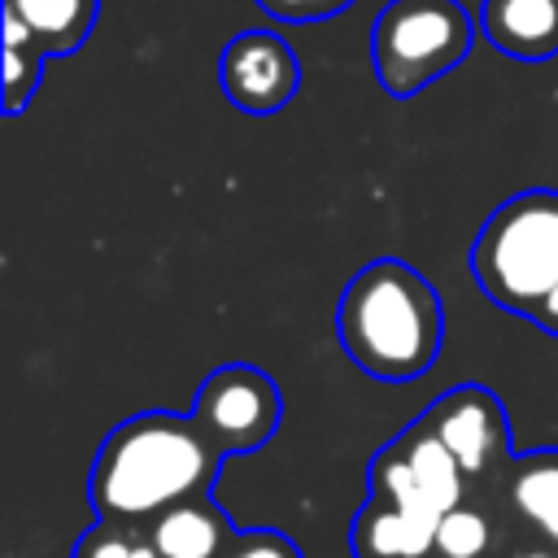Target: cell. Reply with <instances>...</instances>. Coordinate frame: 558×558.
<instances>
[{
	"label": "cell",
	"mask_w": 558,
	"mask_h": 558,
	"mask_svg": "<svg viewBox=\"0 0 558 558\" xmlns=\"http://www.w3.org/2000/svg\"><path fill=\"white\" fill-rule=\"evenodd\" d=\"M222 462L227 453L196 427L192 414L144 410L100 440L87 497L96 519L144 527L170 506L214 493Z\"/></svg>",
	"instance_id": "6da1fadb"
},
{
	"label": "cell",
	"mask_w": 558,
	"mask_h": 558,
	"mask_svg": "<svg viewBox=\"0 0 558 558\" xmlns=\"http://www.w3.org/2000/svg\"><path fill=\"white\" fill-rule=\"evenodd\" d=\"M336 336L344 357L384 384H405L432 371L445 340V305L432 279L401 257L366 262L340 292Z\"/></svg>",
	"instance_id": "7a4b0ae2"
},
{
	"label": "cell",
	"mask_w": 558,
	"mask_h": 558,
	"mask_svg": "<svg viewBox=\"0 0 558 558\" xmlns=\"http://www.w3.org/2000/svg\"><path fill=\"white\" fill-rule=\"evenodd\" d=\"M471 275L493 305L527 318L558 288V192L527 187L501 201L475 231Z\"/></svg>",
	"instance_id": "3957f363"
},
{
	"label": "cell",
	"mask_w": 558,
	"mask_h": 558,
	"mask_svg": "<svg viewBox=\"0 0 558 558\" xmlns=\"http://www.w3.org/2000/svg\"><path fill=\"white\" fill-rule=\"evenodd\" d=\"M475 22L458 0H388L371 31L375 78L405 100L466 61Z\"/></svg>",
	"instance_id": "277c9868"
},
{
	"label": "cell",
	"mask_w": 558,
	"mask_h": 558,
	"mask_svg": "<svg viewBox=\"0 0 558 558\" xmlns=\"http://www.w3.org/2000/svg\"><path fill=\"white\" fill-rule=\"evenodd\" d=\"M192 418L227 458H240V453H257L279 432L283 397L262 366L227 362L209 371L205 384L196 388Z\"/></svg>",
	"instance_id": "5b68a950"
},
{
	"label": "cell",
	"mask_w": 558,
	"mask_h": 558,
	"mask_svg": "<svg viewBox=\"0 0 558 558\" xmlns=\"http://www.w3.org/2000/svg\"><path fill=\"white\" fill-rule=\"evenodd\" d=\"M418 418L449 445V453L458 458L466 480H484L493 471H506L514 458L506 405L484 384H458V388L440 392Z\"/></svg>",
	"instance_id": "8992f818"
},
{
	"label": "cell",
	"mask_w": 558,
	"mask_h": 558,
	"mask_svg": "<svg viewBox=\"0 0 558 558\" xmlns=\"http://www.w3.org/2000/svg\"><path fill=\"white\" fill-rule=\"evenodd\" d=\"M218 78L227 100L240 113H279L292 105L296 87H301V61L288 48L283 35L270 31H240L218 61Z\"/></svg>",
	"instance_id": "52a82bcc"
},
{
	"label": "cell",
	"mask_w": 558,
	"mask_h": 558,
	"mask_svg": "<svg viewBox=\"0 0 558 558\" xmlns=\"http://www.w3.org/2000/svg\"><path fill=\"white\" fill-rule=\"evenodd\" d=\"M480 26L488 44L514 61H545L558 52V0H484Z\"/></svg>",
	"instance_id": "ba28073f"
},
{
	"label": "cell",
	"mask_w": 558,
	"mask_h": 558,
	"mask_svg": "<svg viewBox=\"0 0 558 558\" xmlns=\"http://www.w3.org/2000/svg\"><path fill=\"white\" fill-rule=\"evenodd\" d=\"M148 541L157 545L161 558H222L235 541L222 506L205 493L192 501L170 506L148 523Z\"/></svg>",
	"instance_id": "9c48e42d"
},
{
	"label": "cell",
	"mask_w": 558,
	"mask_h": 558,
	"mask_svg": "<svg viewBox=\"0 0 558 558\" xmlns=\"http://www.w3.org/2000/svg\"><path fill=\"white\" fill-rule=\"evenodd\" d=\"M506 501L545 545L558 549V449L514 453L506 466Z\"/></svg>",
	"instance_id": "30bf717a"
},
{
	"label": "cell",
	"mask_w": 558,
	"mask_h": 558,
	"mask_svg": "<svg viewBox=\"0 0 558 558\" xmlns=\"http://www.w3.org/2000/svg\"><path fill=\"white\" fill-rule=\"evenodd\" d=\"M100 0H4V17L22 22L26 39L44 52H74L92 35Z\"/></svg>",
	"instance_id": "8fae6325"
},
{
	"label": "cell",
	"mask_w": 558,
	"mask_h": 558,
	"mask_svg": "<svg viewBox=\"0 0 558 558\" xmlns=\"http://www.w3.org/2000/svg\"><path fill=\"white\" fill-rule=\"evenodd\" d=\"M353 541L362 558H427L436 549V527L379 497H366L353 523Z\"/></svg>",
	"instance_id": "7c38bea8"
},
{
	"label": "cell",
	"mask_w": 558,
	"mask_h": 558,
	"mask_svg": "<svg viewBox=\"0 0 558 558\" xmlns=\"http://www.w3.org/2000/svg\"><path fill=\"white\" fill-rule=\"evenodd\" d=\"M397 449L405 453V462H410L418 488L432 497V506H436L440 514L466 501V471L458 466V458L449 453V445H445L423 418H414V423L397 436Z\"/></svg>",
	"instance_id": "4fadbf2b"
},
{
	"label": "cell",
	"mask_w": 558,
	"mask_h": 558,
	"mask_svg": "<svg viewBox=\"0 0 558 558\" xmlns=\"http://www.w3.org/2000/svg\"><path fill=\"white\" fill-rule=\"evenodd\" d=\"M39 70H44V52L26 39L22 22L4 17V109L9 113L26 109V96L35 92Z\"/></svg>",
	"instance_id": "5bb4252c"
},
{
	"label": "cell",
	"mask_w": 558,
	"mask_h": 558,
	"mask_svg": "<svg viewBox=\"0 0 558 558\" xmlns=\"http://www.w3.org/2000/svg\"><path fill=\"white\" fill-rule=\"evenodd\" d=\"M493 545V523L484 510L475 506H453L440 514V527H436V554L440 558H484Z\"/></svg>",
	"instance_id": "9a60e30c"
},
{
	"label": "cell",
	"mask_w": 558,
	"mask_h": 558,
	"mask_svg": "<svg viewBox=\"0 0 558 558\" xmlns=\"http://www.w3.org/2000/svg\"><path fill=\"white\" fill-rule=\"evenodd\" d=\"M135 541H140V532H135V527H122V523H105V519H96V523L78 536V545H74V554H70V558H135Z\"/></svg>",
	"instance_id": "2e32d148"
},
{
	"label": "cell",
	"mask_w": 558,
	"mask_h": 558,
	"mask_svg": "<svg viewBox=\"0 0 558 558\" xmlns=\"http://www.w3.org/2000/svg\"><path fill=\"white\" fill-rule=\"evenodd\" d=\"M222 558H301L296 541H288L283 532H270V527H257V532H244L231 541V549Z\"/></svg>",
	"instance_id": "e0dca14e"
},
{
	"label": "cell",
	"mask_w": 558,
	"mask_h": 558,
	"mask_svg": "<svg viewBox=\"0 0 558 558\" xmlns=\"http://www.w3.org/2000/svg\"><path fill=\"white\" fill-rule=\"evenodd\" d=\"M257 4L279 22H323L344 13L353 0H257Z\"/></svg>",
	"instance_id": "ac0fdd59"
},
{
	"label": "cell",
	"mask_w": 558,
	"mask_h": 558,
	"mask_svg": "<svg viewBox=\"0 0 558 558\" xmlns=\"http://www.w3.org/2000/svg\"><path fill=\"white\" fill-rule=\"evenodd\" d=\"M527 318H532V323H536L541 331L558 336V288H554V292H549V296H545V301H541V305H536V310H532Z\"/></svg>",
	"instance_id": "d6986e66"
},
{
	"label": "cell",
	"mask_w": 558,
	"mask_h": 558,
	"mask_svg": "<svg viewBox=\"0 0 558 558\" xmlns=\"http://www.w3.org/2000/svg\"><path fill=\"white\" fill-rule=\"evenodd\" d=\"M510 558H558V549H554V545H532V549H519V554H510Z\"/></svg>",
	"instance_id": "ffe728a7"
},
{
	"label": "cell",
	"mask_w": 558,
	"mask_h": 558,
	"mask_svg": "<svg viewBox=\"0 0 558 558\" xmlns=\"http://www.w3.org/2000/svg\"><path fill=\"white\" fill-rule=\"evenodd\" d=\"M135 558H161V554H157V545L148 541V532H140V541H135Z\"/></svg>",
	"instance_id": "44dd1931"
}]
</instances>
